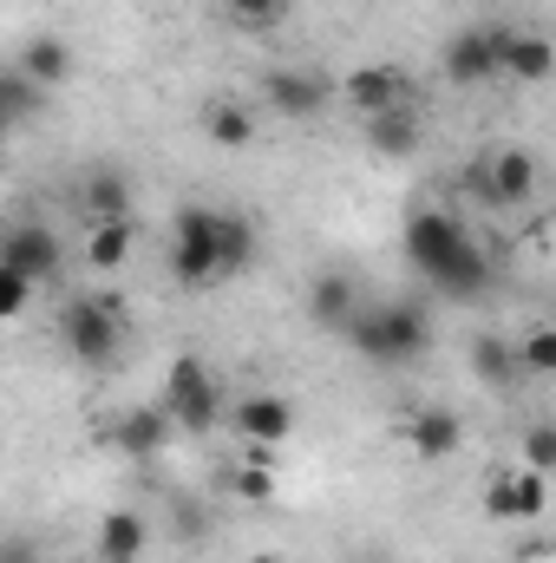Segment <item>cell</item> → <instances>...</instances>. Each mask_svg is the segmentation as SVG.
I'll list each match as a JSON object with an SVG mask.
<instances>
[{"mask_svg":"<svg viewBox=\"0 0 556 563\" xmlns=\"http://www.w3.org/2000/svg\"><path fill=\"white\" fill-rule=\"evenodd\" d=\"M256 263V230L230 210L210 203H184L170 217V276L184 288H216V282L243 276Z\"/></svg>","mask_w":556,"mask_h":563,"instance_id":"cell-1","label":"cell"},{"mask_svg":"<svg viewBox=\"0 0 556 563\" xmlns=\"http://www.w3.org/2000/svg\"><path fill=\"white\" fill-rule=\"evenodd\" d=\"M400 243H407V263H413L438 295H485L491 256L478 250V236H471L452 210H413Z\"/></svg>","mask_w":556,"mask_h":563,"instance_id":"cell-2","label":"cell"},{"mask_svg":"<svg viewBox=\"0 0 556 563\" xmlns=\"http://www.w3.org/2000/svg\"><path fill=\"white\" fill-rule=\"evenodd\" d=\"M347 341H354L367 361H380V367H407V361H419V354L432 347V321H425L419 301H367V308L354 314Z\"/></svg>","mask_w":556,"mask_h":563,"instance_id":"cell-3","label":"cell"},{"mask_svg":"<svg viewBox=\"0 0 556 563\" xmlns=\"http://www.w3.org/2000/svg\"><path fill=\"white\" fill-rule=\"evenodd\" d=\"M119 334H125V314H119L112 295H73L59 308V341L86 367H112L119 361Z\"/></svg>","mask_w":556,"mask_h":563,"instance_id":"cell-4","label":"cell"},{"mask_svg":"<svg viewBox=\"0 0 556 563\" xmlns=\"http://www.w3.org/2000/svg\"><path fill=\"white\" fill-rule=\"evenodd\" d=\"M164 413L177 420V432H210V426L223 420V387H216L210 361L177 354L164 367Z\"/></svg>","mask_w":556,"mask_h":563,"instance_id":"cell-5","label":"cell"},{"mask_svg":"<svg viewBox=\"0 0 556 563\" xmlns=\"http://www.w3.org/2000/svg\"><path fill=\"white\" fill-rule=\"evenodd\" d=\"M438 73L452 79V86H491V79H504V26H458L452 40H445V53H438Z\"/></svg>","mask_w":556,"mask_h":563,"instance_id":"cell-6","label":"cell"},{"mask_svg":"<svg viewBox=\"0 0 556 563\" xmlns=\"http://www.w3.org/2000/svg\"><path fill=\"white\" fill-rule=\"evenodd\" d=\"M465 184L485 197V203H498V210H518V203H531V190H537V157L531 151H491V157H478L471 170H465Z\"/></svg>","mask_w":556,"mask_h":563,"instance_id":"cell-7","label":"cell"},{"mask_svg":"<svg viewBox=\"0 0 556 563\" xmlns=\"http://www.w3.org/2000/svg\"><path fill=\"white\" fill-rule=\"evenodd\" d=\"M485 511H491L498 525H531V518H544V511H551V472H537V465L491 472V485H485Z\"/></svg>","mask_w":556,"mask_h":563,"instance_id":"cell-8","label":"cell"},{"mask_svg":"<svg viewBox=\"0 0 556 563\" xmlns=\"http://www.w3.org/2000/svg\"><path fill=\"white\" fill-rule=\"evenodd\" d=\"M263 99H269V112H281V119H314L327 106V79L308 73V66H269L263 73Z\"/></svg>","mask_w":556,"mask_h":563,"instance_id":"cell-9","label":"cell"},{"mask_svg":"<svg viewBox=\"0 0 556 563\" xmlns=\"http://www.w3.org/2000/svg\"><path fill=\"white\" fill-rule=\"evenodd\" d=\"M170 426H177V420H170L164 407H132V413L105 420L99 439H105L112 452H125V459H157V452L170 445Z\"/></svg>","mask_w":556,"mask_h":563,"instance_id":"cell-10","label":"cell"},{"mask_svg":"<svg viewBox=\"0 0 556 563\" xmlns=\"http://www.w3.org/2000/svg\"><path fill=\"white\" fill-rule=\"evenodd\" d=\"M341 99H347L360 119H380V112L407 106V73H400V66H354V73L341 79Z\"/></svg>","mask_w":556,"mask_h":563,"instance_id":"cell-11","label":"cell"},{"mask_svg":"<svg viewBox=\"0 0 556 563\" xmlns=\"http://www.w3.org/2000/svg\"><path fill=\"white\" fill-rule=\"evenodd\" d=\"M504 79L518 86H544L556 79V40L537 26H504Z\"/></svg>","mask_w":556,"mask_h":563,"instance_id":"cell-12","label":"cell"},{"mask_svg":"<svg viewBox=\"0 0 556 563\" xmlns=\"http://www.w3.org/2000/svg\"><path fill=\"white\" fill-rule=\"evenodd\" d=\"M236 432L249 439V452H276L281 439L294 432V407H288L281 394H249V400L236 407Z\"/></svg>","mask_w":556,"mask_h":563,"instance_id":"cell-13","label":"cell"},{"mask_svg":"<svg viewBox=\"0 0 556 563\" xmlns=\"http://www.w3.org/2000/svg\"><path fill=\"white\" fill-rule=\"evenodd\" d=\"M7 263L26 269L33 282H59V269H66V243H59L53 230H40V223H20V230L7 236Z\"/></svg>","mask_w":556,"mask_h":563,"instance_id":"cell-14","label":"cell"},{"mask_svg":"<svg viewBox=\"0 0 556 563\" xmlns=\"http://www.w3.org/2000/svg\"><path fill=\"white\" fill-rule=\"evenodd\" d=\"M465 367H471V380H478V387H491V394H504V387L524 374V361H518V341H504V334H471V347H465Z\"/></svg>","mask_w":556,"mask_h":563,"instance_id":"cell-15","label":"cell"},{"mask_svg":"<svg viewBox=\"0 0 556 563\" xmlns=\"http://www.w3.org/2000/svg\"><path fill=\"white\" fill-rule=\"evenodd\" d=\"M308 314H314V328H327V334H347L354 328V314H360V295H354V282L347 276H314L308 282Z\"/></svg>","mask_w":556,"mask_h":563,"instance_id":"cell-16","label":"cell"},{"mask_svg":"<svg viewBox=\"0 0 556 563\" xmlns=\"http://www.w3.org/2000/svg\"><path fill=\"white\" fill-rule=\"evenodd\" d=\"M400 439L413 445L419 459H452V452H458V439H465V426H458L452 407H419L413 420L400 426Z\"/></svg>","mask_w":556,"mask_h":563,"instance_id":"cell-17","label":"cell"},{"mask_svg":"<svg viewBox=\"0 0 556 563\" xmlns=\"http://www.w3.org/2000/svg\"><path fill=\"white\" fill-rule=\"evenodd\" d=\"M360 139H367V151H380V157H413L419 139H425V125H419V112L393 106L380 119H360Z\"/></svg>","mask_w":556,"mask_h":563,"instance_id":"cell-18","label":"cell"},{"mask_svg":"<svg viewBox=\"0 0 556 563\" xmlns=\"http://www.w3.org/2000/svg\"><path fill=\"white\" fill-rule=\"evenodd\" d=\"M13 66L53 92V86H66V79H73V46H66L59 33H33V40L20 46V59H13Z\"/></svg>","mask_w":556,"mask_h":563,"instance_id":"cell-19","label":"cell"},{"mask_svg":"<svg viewBox=\"0 0 556 563\" xmlns=\"http://www.w3.org/2000/svg\"><path fill=\"white\" fill-rule=\"evenodd\" d=\"M144 544H151L144 511H105L99 518V563H138Z\"/></svg>","mask_w":556,"mask_h":563,"instance_id":"cell-20","label":"cell"},{"mask_svg":"<svg viewBox=\"0 0 556 563\" xmlns=\"http://www.w3.org/2000/svg\"><path fill=\"white\" fill-rule=\"evenodd\" d=\"M79 203H86L92 223H119V217H132V184L119 170H92L86 190H79Z\"/></svg>","mask_w":556,"mask_h":563,"instance_id":"cell-21","label":"cell"},{"mask_svg":"<svg viewBox=\"0 0 556 563\" xmlns=\"http://www.w3.org/2000/svg\"><path fill=\"white\" fill-rule=\"evenodd\" d=\"M125 256H132V217H119V223H92V230H86V269L112 276V269H125Z\"/></svg>","mask_w":556,"mask_h":563,"instance_id":"cell-22","label":"cell"},{"mask_svg":"<svg viewBox=\"0 0 556 563\" xmlns=\"http://www.w3.org/2000/svg\"><path fill=\"white\" fill-rule=\"evenodd\" d=\"M203 132H210V144L243 151V144L256 139V112H249V106H236V99H216V106H203Z\"/></svg>","mask_w":556,"mask_h":563,"instance_id":"cell-23","label":"cell"},{"mask_svg":"<svg viewBox=\"0 0 556 563\" xmlns=\"http://www.w3.org/2000/svg\"><path fill=\"white\" fill-rule=\"evenodd\" d=\"M40 92H46L40 79H26L20 66H7V73H0V125H13V132H20V125L33 119V106H40Z\"/></svg>","mask_w":556,"mask_h":563,"instance_id":"cell-24","label":"cell"},{"mask_svg":"<svg viewBox=\"0 0 556 563\" xmlns=\"http://www.w3.org/2000/svg\"><path fill=\"white\" fill-rule=\"evenodd\" d=\"M230 485H236V498H243V505H269V498H276V472H269V452H249V465H243Z\"/></svg>","mask_w":556,"mask_h":563,"instance_id":"cell-25","label":"cell"},{"mask_svg":"<svg viewBox=\"0 0 556 563\" xmlns=\"http://www.w3.org/2000/svg\"><path fill=\"white\" fill-rule=\"evenodd\" d=\"M518 361H524V374H556V328H551V321L524 328V341H518Z\"/></svg>","mask_w":556,"mask_h":563,"instance_id":"cell-26","label":"cell"},{"mask_svg":"<svg viewBox=\"0 0 556 563\" xmlns=\"http://www.w3.org/2000/svg\"><path fill=\"white\" fill-rule=\"evenodd\" d=\"M26 301H33V276H26V269H13V263H0V314H7V321H20V314H26Z\"/></svg>","mask_w":556,"mask_h":563,"instance_id":"cell-27","label":"cell"},{"mask_svg":"<svg viewBox=\"0 0 556 563\" xmlns=\"http://www.w3.org/2000/svg\"><path fill=\"white\" fill-rule=\"evenodd\" d=\"M524 465L556 472V420H531L524 426Z\"/></svg>","mask_w":556,"mask_h":563,"instance_id":"cell-28","label":"cell"},{"mask_svg":"<svg viewBox=\"0 0 556 563\" xmlns=\"http://www.w3.org/2000/svg\"><path fill=\"white\" fill-rule=\"evenodd\" d=\"M170 518H177V531H184L190 544H197V538L210 531V511H203V505H197L190 492H170Z\"/></svg>","mask_w":556,"mask_h":563,"instance_id":"cell-29","label":"cell"},{"mask_svg":"<svg viewBox=\"0 0 556 563\" xmlns=\"http://www.w3.org/2000/svg\"><path fill=\"white\" fill-rule=\"evenodd\" d=\"M243 26H276L281 13H288V0H223Z\"/></svg>","mask_w":556,"mask_h":563,"instance_id":"cell-30","label":"cell"},{"mask_svg":"<svg viewBox=\"0 0 556 563\" xmlns=\"http://www.w3.org/2000/svg\"><path fill=\"white\" fill-rule=\"evenodd\" d=\"M249 563H281V558H269V551H263V558H249Z\"/></svg>","mask_w":556,"mask_h":563,"instance_id":"cell-31","label":"cell"}]
</instances>
